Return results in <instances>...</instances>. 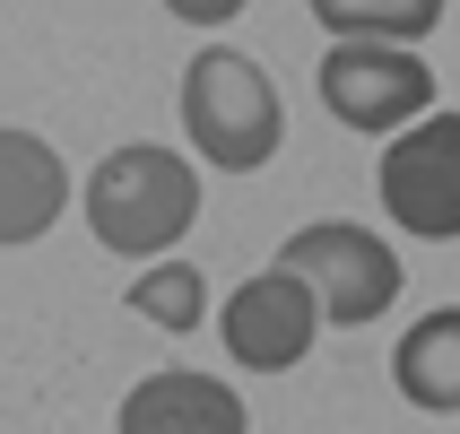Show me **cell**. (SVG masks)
Returning <instances> with one entry per match:
<instances>
[{
	"label": "cell",
	"instance_id": "6da1fadb",
	"mask_svg": "<svg viewBox=\"0 0 460 434\" xmlns=\"http://www.w3.org/2000/svg\"><path fill=\"white\" fill-rule=\"evenodd\" d=\"M78 208H87V235H96L104 252L156 261V252H174L182 235H191V217H200V174H191L174 148L130 139V148H104L96 156Z\"/></svg>",
	"mask_w": 460,
	"mask_h": 434
},
{
	"label": "cell",
	"instance_id": "52a82bcc",
	"mask_svg": "<svg viewBox=\"0 0 460 434\" xmlns=\"http://www.w3.org/2000/svg\"><path fill=\"white\" fill-rule=\"evenodd\" d=\"M122 434H252L243 400H234L217 374H191V365H165L122 400Z\"/></svg>",
	"mask_w": 460,
	"mask_h": 434
},
{
	"label": "cell",
	"instance_id": "ba28073f",
	"mask_svg": "<svg viewBox=\"0 0 460 434\" xmlns=\"http://www.w3.org/2000/svg\"><path fill=\"white\" fill-rule=\"evenodd\" d=\"M70 208V165L35 130H0V244H35Z\"/></svg>",
	"mask_w": 460,
	"mask_h": 434
},
{
	"label": "cell",
	"instance_id": "3957f363",
	"mask_svg": "<svg viewBox=\"0 0 460 434\" xmlns=\"http://www.w3.org/2000/svg\"><path fill=\"white\" fill-rule=\"evenodd\" d=\"M279 270L305 287L313 313H322V322H339V331L383 322L391 296H400V261H391L383 235H365V226H305V235H287Z\"/></svg>",
	"mask_w": 460,
	"mask_h": 434
},
{
	"label": "cell",
	"instance_id": "7c38bea8",
	"mask_svg": "<svg viewBox=\"0 0 460 434\" xmlns=\"http://www.w3.org/2000/svg\"><path fill=\"white\" fill-rule=\"evenodd\" d=\"M174 18H191V26H226V18H243V0H165Z\"/></svg>",
	"mask_w": 460,
	"mask_h": 434
},
{
	"label": "cell",
	"instance_id": "8fae6325",
	"mask_svg": "<svg viewBox=\"0 0 460 434\" xmlns=\"http://www.w3.org/2000/svg\"><path fill=\"white\" fill-rule=\"evenodd\" d=\"M122 296H130L139 322H156V331H200V313H208V279L191 270V261H139V279H130Z\"/></svg>",
	"mask_w": 460,
	"mask_h": 434
},
{
	"label": "cell",
	"instance_id": "9c48e42d",
	"mask_svg": "<svg viewBox=\"0 0 460 434\" xmlns=\"http://www.w3.org/2000/svg\"><path fill=\"white\" fill-rule=\"evenodd\" d=\"M452 348H460V313L443 305V313H426L409 339H400V357H391V374H400V391H409L417 409H435V417H452L460 409V374H452Z\"/></svg>",
	"mask_w": 460,
	"mask_h": 434
},
{
	"label": "cell",
	"instance_id": "277c9868",
	"mask_svg": "<svg viewBox=\"0 0 460 434\" xmlns=\"http://www.w3.org/2000/svg\"><path fill=\"white\" fill-rule=\"evenodd\" d=\"M383 208L426 244L460 235V122L452 104H426L417 122H400V139L383 148Z\"/></svg>",
	"mask_w": 460,
	"mask_h": 434
},
{
	"label": "cell",
	"instance_id": "30bf717a",
	"mask_svg": "<svg viewBox=\"0 0 460 434\" xmlns=\"http://www.w3.org/2000/svg\"><path fill=\"white\" fill-rule=\"evenodd\" d=\"M443 9L452 0H313V18L339 35H357V44H417V35H435Z\"/></svg>",
	"mask_w": 460,
	"mask_h": 434
},
{
	"label": "cell",
	"instance_id": "5b68a950",
	"mask_svg": "<svg viewBox=\"0 0 460 434\" xmlns=\"http://www.w3.org/2000/svg\"><path fill=\"white\" fill-rule=\"evenodd\" d=\"M322 104L348 130H400L435 104V70L409 44H357V35H339L331 61H322Z\"/></svg>",
	"mask_w": 460,
	"mask_h": 434
},
{
	"label": "cell",
	"instance_id": "7a4b0ae2",
	"mask_svg": "<svg viewBox=\"0 0 460 434\" xmlns=\"http://www.w3.org/2000/svg\"><path fill=\"white\" fill-rule=\"evenodd\" d=\"M182 130H191V148H200L217 174L270 165L279 139H287V113H279L270 70H261L252 52H234V44L191 52V70H182Z\"/></svg>",
	"mask_w": 460,
	"mask_h": 434
},
{
	"label": "cell",
	"instance_id": "8992f818",
	"mask_svg": "<svg viewBox=\"0 0 460 434\" xmlns=\"http://www.w3.org/2000/svg\"><path fill=\"white\" fill-rule=\"evenodd\" d=\"M217 331H226V357H234V365H252V374H287V365L313 357L322 313H313V296L287 279V270H261V279H243V287L226 296Z\"/></svg>",
	"mask_w": 460,
	"mask_h": 434
}]
</instances>
